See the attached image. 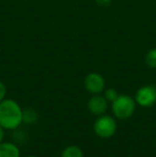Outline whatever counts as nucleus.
I'll return each mask as SVG.
<instances>
[{
	"instance_id": "nucleus-12",
	"label": "nucleus",
	"mask_w": 156,
	"mask_h": 157,
	"mask_svg": "<svg viewBox=\"0 0 156 157\" xmlns=\"http://www.w3.org/2000/svg\"><path fill=\"white\" fill-rule=\"evenodd\" d=\"M6 87L1 80H0V103L6 98Z\"/></svg>"
},
{
	"instance_id": "nucleus-13",
	"label": "nucleus",
	"mask_w": 156,
	"mask_h": 157,
	"mask_svg": "<svg viewBox=\"0 0 156 157\" xmlns=\"http://www.w3.org/2000/svg\"><path fill=\"white\" fill-rule=\"evenodd\" d=\"M3 137H4V129L0 126V142L3 141Z\"/></svg>"
},
{
	"instance_id": "nucleus-6",
	"label": "nucleus",
	"mask_w": 156,
	"mask_h": 157,
	"mask_svg": "<svg viewBox=\"0 0 156 157\" xmlns=\"http://www.w3.org/2000/svg\"><path fill=\"white\" fill-rule=\"evenodd\" d=\"M88 109L94 116H102L108 109V101L104 95L93 94L88 101Z\"/></svg>"
},
{
	"instance_id": "nucleus-8",
	"label": "nucleus",
	"mask_w": 156,
	"mask_h": 157,
	"mask_svg": "<svg viewBox=\"0 0 156 157\" xmlns=\"http://www.w3.org/2000/svg\"><path fill=\"white\" fill-rule=\"evenodd\" d=\"M60 157H83V152L78 145H67L61 152Z\"/></svg>"
},
{
	"instance_id": "nucleus-3",
	"label": "nucleus",
	"mask_w": 156,
	"mask_h": 157,
	"mask_svg": "<svg viewBox=\"0 0 156 157\" xmlns=\"http://www.w3.org/2000/svg\"><path fill=\"white\" fill-rule=\"evenodd\" d=\"M117 121L113 117L102 114L98 116L93 124V130L95 135L100 138L108 139L115 136L117 132Z\"/></svg>"
},
{
	"instance_id": "nucleus-5",
	"label": "nucleus",
	"mask_w": 156,
	"mask_h": 157,
	"mask_svg": "<svg viewBox=\"0 0 156 157\" xmlns=\"http://www.w3.org/2000/svg\"><path fill=\"white\" fill-rule=\"evenodd\" d=\"M85 89L91 94H101L105 90V78L100 73L92 72L85 77Z\"/></svg>"
},
{
	"instance_id": "nucleus-10",
	"label": "nucleus",
	"mask_w": 156,
	"mask_h": 157,
	"mask_svg": "<svg viewBox=\"0 0 156 157\" xmlns=\"http://www.w3.org/2000/svg\"><path fill=\"white\" fill-rule=\"evenodd\" d=\"M144 62L150 68H156V48H152L146 52L144 57Z\"/></svg>"
},
{
	"instance_id": "nucleus-11",
	"label": "nucleus",
	"mask_w": 156,
	"mask_h": 157,
	"mask_svg": "<svg viewBox=\"0 0 156 157\" xmlns=\"http://www.w3.org/2000/svg\"><path fill=\"white\" fill-rule=\"evenodd\" d=\"M119 96V93L117 92L116 89H112V88H109V89L104 90V97L107 99L108 103H112L113 101L117 99V97Z\"/></svg>"
},
{
	"instance_id": "nucleus-1",
	"label": "nucleus",
	"mask_w": 156,
	"mask_h": 157,
	"mask_svg": "<svg viewBox=\"0 0 156 157\" xmlns=\"http://www.w3.org/2000/svg\"><path fill=\"white\" fill-rule=\"evenodd\" d=\"M21 105L12 98H4L0 103V126L3 129L14 130L21 126L23 120Z\"/></svg>"
},
{
	"instance_id": "nucleus-9",
	"label": "nucleus",
	"mask_w": 156,
	"mask_h": 157,
	"mask_svg": "<svg viewBox=\"0 0 156 157\" xmlns=\"http://www.w3.org/2000/svg\"><path fill=\"white\" fill-rule=\"evenodd\" d=\"M38 118H39L38 113L32 108H27V109L23 111V120L27 124H33V123H36Z\"/></svg>"
},
{
	"instance_id": "nucleus-4",
	"label": "nucleus",
	"mask_w": 156,
	"mask_h": 157,
	"mask_svg": "<svg viewBox=\"0 0 156 157\" xmlns=\"http://www.w3.org/2000/svg\"><path fill=\"white\" fill-rule=\"evenodd\" d=\"M134 98H135L136 104L140 107H152L156 103V87L152 85H146L139 88Z\"/></svg>"
},
{
	"instance_id": "nucleus-2",
	"label": "nucleus",
	"mask_w": 156,
	"mask_h": 157,
	"mask_svg": "<svg viewBox=\"0 0 156 157\" xmlns=\"http://www.w3.org/2000/svg\"><path fill=\"white\" fill-rule=\"evenodd\" d=\"M135 98L126 94H119L116 101L111 103V111L115 118L119 120H127L136 110Z\"/></svg>"
},
{
	"instance_id": "nucleus-14",
	"label": "nucleus",
	"mask_w": 156,
	"mask_h": 157,
	"mask_svg": "<svg viewBox=\"0 0 156 157\" xmlns=\"http://www.w3.org/2000/svg\"><path fill=\"white\" fill-rule=\"evenodd\" d=\"M26 157H38V156H36V155H28V156H26Z\"/></svg>"
},
{
	"instance_id": "nucleus-7",
	"label": "nucleus",
	"mask_w": 156,
	"mask_h": 157,
	"mask_svg": "<svg viewBox=\"0 0 156 157\" xmlns=\"http://www.w3.org/2000/svg\"><path fill=\"white\" fill-rule=\"evenodd\" d=\"M0 157H21V151L15 143L0 142Z\"/></svg>"
}]
</instances>
